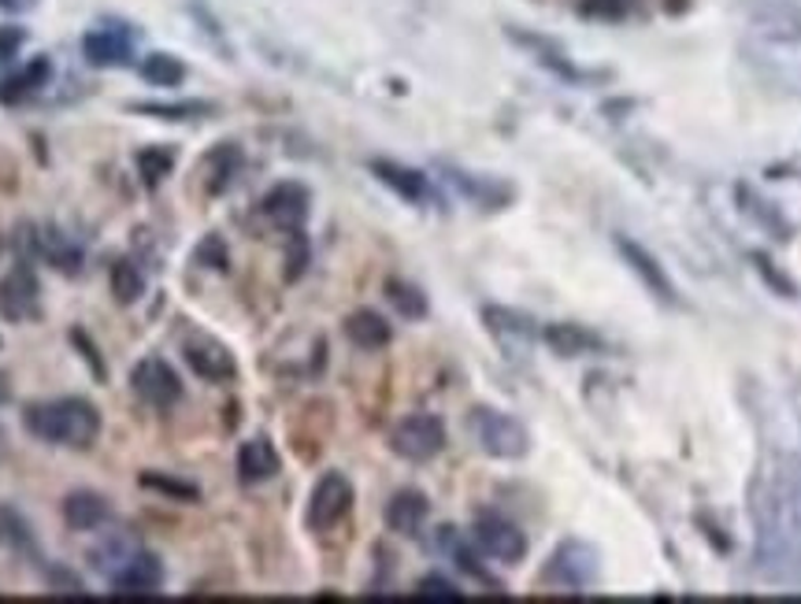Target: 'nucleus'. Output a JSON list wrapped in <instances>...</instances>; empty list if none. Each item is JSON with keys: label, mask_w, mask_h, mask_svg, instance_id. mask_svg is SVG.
Returning a JSON list of instances; mask_svg holds the SVG:
<instances>
[{"label": "nucleus", "mask_w": 801, "mask_h": 604, "mask_svg": "<svg viewBox=\"0 0 801 604\" xmlns=\"http://www.w3.org/2000/svg\"><path fill=\"white\" fill-rule=\"evenodd\" d=\"M416 597H423V601H461L464 593L456 590L446 575H423L420 586H416Z\"/></svg>", "instance_id": "nucleus-33"}, {"label": "nucleus", "mask_w": 801, "mask_h": 604, "mask_svg": "<svg viewBox=\"0 0 801 604\" xmlns=\"http://www.w3.org/2000/svg\"><path fill=\"white\" fill-rule=\"evenodd\" d=\"M41 312V286L30 267H15L12 275L0 278V319L26 323Z\"/></svg>", "instance_id": "nucleus-8"}, {"label": "nucleus", "mask_w": 801, "mask_h": 604, "mask_svg": "<svg viewBox=\"0 0 801 604\" xmlns=\"http://www.w3.org/2000/svg\"><path fill=\"white\" fill-rule=\"evenodd\" d=\"M26 430L45 445L60 449H93L101 438V412L86 397H57L26 408Z\"/></svg>", "instance_id": "nucleus-1"}, {"label": "nucleus", "mask_w": 801, "mask_h": 604, "mask_svg": "<svg viewBox=\"0 0 801 604\" xmlns=\"http://www.w3.org/2000/svg\"><path fill=\"white\" fill-rule=\"evenodd\" d=\"M112 519V504L104 493L97 490H75L64 498V523L75 534H89V530H101Z\"/></svg>", "instance_id": "nucleus-12"}, {"label": "nucleus", "mask_w": 801, "mask_h": 604, "mask_svg": "<svg viewBox=\"0 0 801 604\" xmlns=\"http://www.w3.org/2000/svg\"><path fill=\"white\" fill-rule=\"evenodd\" d=\"M346 338L360 349H383V345H390L393 330L375 309H360L346 319Z\"/></svg>", "instance_id": "nucleus-20"}, {"label": "nucleus", "mask_w": 801, "mask_h": 604, "mask_svg": "<svg viewBox=\"0 0 801 604\" xmlns=\"http://www.w3.org/2000/svg\"><path fill=\"white\" fill-rule=\"evenodd\" d=\"M542 341L556 356H593L601 353V338L579 323H549L542 327Z\"/></svg>", "instance_id": "nucleus-17"}, {"label": "nucleus", "mask_w": 801, "mask_h": 604, "mask_svg": "<svg viewBox=\"0 0 801 604\" xmlns=\"http://www.w3.org/2000/svg\"><path fill=\"white\" fill-rule=\"evenodd\" d=\"M130 112L138 115H152V119H167V123H186V119H201L204 112H212V104L204 101H178V104H130Z\"/></svg>", "instance_id": "nucleus-31"}, {"label": "nucleus", "mask_w": 801, "mask_h": 604, "mask_svg": "<svg viewBox=\"0 0 801 604\" xmlns=\"http://www.w3.org/2000/svg\"><path fill=\"white\" fill-rule=\"evenodd\" d=\"M616 249H619V256L627 260V267H631V272H635L638 278H642L646 290L656 293V297H661V301L675 304V286H672V278L664 275V267L656 264L650 252L638 246V241H627V238H616Z\"/></svg>", "instance_id": "nucleus-13"}, {"label": "nucleus", "mask_w": 801, "mask_h": 604, "mask_svg": "<svg viewBox=\"0 0 801 604\" xmlns=\"http://www.w3.org/2000/svg\"><path fill=\"white\" fill-rule=\"evenodd\" d=\"M427 516H430V504L420 490H401V493H393L390 504H386V527L401 538H416Z\"/></svg>", "instance_id": "nucleus-15"}, {"label": "nucleus", "mask_w": 801, "mask_h": 604, "mask_svg": "<svg viewBox=\"0 0 801 604\" xmlns=\"http://www.w3.org/2000/svg\"><path fill=\"white\" fill-rule=\"evenodd\" d=\"M138 75L157 89H178L186 83V63L178 56H171V52H149V56L138 63Z\"/></svg>", "instance_id": "nucleus-21"}, {"label": "nucleus", "mask_w": 801, "mask_h": 604, "mask_svg": "<svg viewBox=\"0 0 801 604\" xmlns=\"http://www.w3.org/2000/svg\"><path fill=\"white\" fill-rule=\"evenodd\" d=\"M160 586H164V564H160V556L141 549L112 579V593L115 597H152V593H160Z\"/></svg>", "instance_id": "nucleus-10"}, {"label": "nucleus", "mask_w": 801, "mask_h": 604, "mask_svg": "<svg viewBox=\"0 0 801 604\" xmlns=\"http://www.w3.org/2000/svg\"><path fill=\"white\" fill-rule=\"evenodd\" d=\"M138 553H141V545L134 542L130 534H112V538H104V542L97 545L93 553H89V564H93L97 575H104V579L112 582L115 575H120L123 567H127Z\"/></svg>", "instance_id": "nucleus-19"}, {"label": "nucleus", "mask_w": 801, "mask_h": 604, "mask_svg": "<svg viewBox=\"0 0 801 604\" xmlns=\"http://www.w3.org/2000/svg\"><path fill=\"white\" fill-rule=\"evenodd\" d=\"M138 482L146 486V490L160 493V498H171V501H186V504L201 501V486H193V482L178 479V475H164V471H141V475H138Z\"/></svg>", "instance_id": "nucleus-24"}, {"label": "nucleus", "mask_w": 801, "mask_h": 604, "mask_svg": "<svg viewBox=\"0 0 801 604\" xmlns=\"http://www.w3.org/2000/svg\"><path fill=\"white\" fill-rule=\"evenodd\" d=\"M758 267H761L764 278H768L772 286H779V293H783V297H790V293H794V286H790L787 278H779L776 272H772V267H768V260H764V256H758Z\"/></svg>", "instance_id": "nucleus-36"}, {"label": "nucleus", "mask_w": 801, "mask_h": 604, "mask_svg": "<svg viewBox=\"0 0 801 604\" xmlns=\"http://www.w3.org/2000/svg\"><path fill=\"white\" fill-rule=\"evenodd\" d=\"M197 264L212 267V272H227L230 256H227V246H223L220 234H209V238L197 246Z\"/></svg>", "instance_id": "nucleus-34"}, {"label": "nucleus", "mask_w": 801, "mask_h": 604, "mask_svg": "<svg viewBox=\"0 0 801 604\" xmlns=\"http://www.w3.org/2000/svg\"><path fill=\"white\" fill-rule=\"evenodd\" d=\"M0 401H8V386H4V375H0Z\"/></svg>", "instance_id": "nucleus-38"}, {"label": "nucleus", "mask_w": 801, "mask_h": 604, "mask_svg": "<svg viewBox=\"0 0 801 604\" xmlns=\"http://www.w3.org/2000/svg\"><path fill=\"white\" fill-rule=\"evenodd\" d=\"M438 549L453 556V564L461 567V571L472 575V579L490 582V575H486V567L479 564V556L472 553V545H464V538L456 534V527H442V530H438Z\"/></svg>", "instance_id": "nucleus-25"}, {"label": "nucleus", "mask_w": 801, "mask_h": 604, "mask_svg": "<svg viewBox=\"0 0 801 604\" xmlns=\"http://www.w3.org/2000/svg\"><path fill=\"white\" fill-rule=\"evenodd\" d=\"M38 249H41V256L49 260L52 267H60V272H67V275H71V272H78V264H83V252L71 246V241L60 238L57 230L38 234Z\"/></svg>", "instance_id": "nucleus-29"}, {"label": "nucleus", "mask_w": 801, "mask_h": 604, "mask_svg": "<svg viewBox=\"0 0 801 604\" xmlns=\"http://www.w3.org/2000/svg\"><path fill=\"white\" fill-rule=\"evenodd\" d=\"M472 538L486 556H493V561H501V564H520L527 556L524 530H520L516 523H509L505 516H493V512L475 519Z\"/></svg>", "instance_id": "nucleus-7"}, {"label": "nucleus", "mask_w": 801, "mask_h": 604, "mask_svg": "<svg viewBox=\"0 0 801 604\" xmlns=\"http://www.w3.org/2000/svg\"><path fill=\"white\" fill-rule=\"evenodd\" d=\"M45 78H49V60H34L23 75H15L12 83H8L12 89H4V101H15V97H23V93H34L38 86H45Z\"/></svg>", "instance_id": "nucleus-32"}, {"label": "nucleus", "mask_w": 801, "mask_h": 604, "mask_svg": "<svg viewBox=\"0 0 801 604\" xmlns=\"http://www.w3.org/2000/svg\"><path fill=\"white\" fill-rule=\"evenodd\" d=\"M372 175L379 178L383 186H390L398 197H404V201H412V204H420V201H427V197H430L427 175H420L416 167L393 164V160H372Z\"/></svg>", "instance_id": "nucleus-16"}, {"label": "nucleus", "mask_w": 801, "mask_h": 604, "mask_svg": "<svg viewBox=\"0 0 801 604\" xmlns=\"http://www.w3.org/2000/svg\"><path fill=\"white\" fill-rule=\"evenodd\" d=\"M108 286L120 304H138L146 293V275L134 267V260H115L112 272H108Z\"/></svg>", "instance_id": "nucleus-23"}, {"label": "nucleus", "mask_w": 801, "mask_h": 604, "mask_svg": "<svg viewBox=\"0 0 801 604\" xmlns=\"http://www.w3.org/2000/svg\"><path fill=\"white\" fill-rule=\"evenodd\" d=\"M130 390L138 401H146L149 408H171L183 397V382H178L175 367L160 356H146L141 364H134L130 372Z\"/></svg>", "instance_id": "nucleus-6"}, {"label": "nucleus", "mask_w": 801, "mask_h": 604, "mask_svg": "<svg viewBox=\"0 0 801 604\" xmlns=\"http://www.w3.org/2000/svg\"><path fill=\"white\" fill-rule=\"evenodd\" d=\"M83 56L93 67H123L130 60V38H123L120 30H89L83 38Z\"/></svg>", "instance_id": "nucleus-18"}, {"label": "nucleus", "mask_w": 801, "mask_h": 604, "mask_svg": "<svg viewBox=\"0 0 801 604\" xmlns=\"http://www.w3.org/2000/svg\"><path fill=\"white\" fill-rule=\"evenodd\" d=\"M0 542H4L12 553H26L34 556L38 553V545H34V534H30V523H26L15 508H0Z\"/></svg>", "instance_id": "nucleus-26"}, {"label": "nucleus", "mask_w": 801, "mask_h": 604, "mask_svg": "<svg viewBox=\"0 0 801 604\" xmlns=\"http://www.w3.org/2000/svg\"><path fill=\"white\" fill-rule=\"evenodd\" d=\"M264 215L283 230H301V223L309 219V189L301 183H278L264 197Z\"/></svg>", "instance_id": "nucleus-11"}, {"label": "nucleus", "mask_w": 801, "mask_h": 604, "mask_svg": "<svg viewBox=\"0 0 801 604\" xmlns=\"http://www.w3.org/2000/svg\"><path fill=\"white\" fill-rule=\"evenodd\" d=\"M467 427H472L483 453L493 460H520V456H527V449H530V435L524 423L516 416H505V412H498V408H475Z\"/></svg>", "instance_id": "nucleus-2"}, {"label": "nucleus", "mask_w": 801, "mask_h": 604, "mask_svg": "<svg viewBox=\"0 0 801 604\" xmlns=\"http://www.w3.org/2000/svg\"><path fill=\"white\" fill-rule=\"evenodd\" d=\"M278 467H283V460H278L275 445L267 438L241 441V449H238V479L246 486H260V482L275 479Z\"/></svg>", "instance_id": "nucleus-14"}, {"label": "nucleus", "mask_w": 801, "mask_h": 604, "mask_svg": "<svg viewBox=\"0 0 801 604\" xmlns=\"http://www.w3.org/2000/svg\"><path fill=\"white\" fill-rule=\"evenodd\" d=\"M546 575H549V579H553V582H561V586L583 590V586H590L593 579H598V553H593L590 545L564 542L553 556H549Z\"/></svg>", "instance_id": "nucleus-9"}, {"label": "nucleus", "mask_w": 801, "mask_h": 604, "mask_svg": "<svg viewBox=\"0 0 801 604\" xmlns=\"http://www.w3.org/2000/svg\"><path fill=\"white\" fill-rule=\"evenodd\" d=\"M183 360L190 364V372L197 378H204V382L212 386H223V382H234L238 378V360L223 341L209 338V334H193V338L183 341Z\"/></svg>", "instance_id": "nucleus-5"}, {"label": "nucleus", "mask_w": 801, "mask_h": 604, "mask_svg": "<svg viewBox=\"0 0 801 604\" xmlns=\"http://www.w3.org/2000/svg\"><path fill=\"white\" fill-rule=\"evenodd\" d=\"M20 8V0H0V12H15Z\"/></svg>", "instance_id": "nucleus-37"}, {"label": "nucleus", "mask_w": 801, "mask_h": 604, "mask_svg": "<svg viewBox=\"0 0 801 604\" xmlns=\"http://www.w3.org/2000/svg\"><path fill=\"white\" fill-rule=\"evenodd\" d=\"M238 167H241V152L234 149L230 141H223L220 149H212L209 156H204V171L212 175V183H209L212 193H220V189L234 178V171H238Z\"/></svg>", "instance_id": "nucleus-30"}, {"label": "nucleus", "mask_w": 801, "mask_h": 604, "mask_svg": "<svg viewBox=\"0 0 801 604\" xmlns=\"http://www.w3.org/2000/svg\"><path fill=\"white\" fill-rule=\"evenodd\" d=\"M386 301H390L404 319H423V315H427V297L420 293V286L404 282V278H386Z\"/></svg>", "instance_id": "nucleus-27"}, {"label": "nucleus", "mask_w": 801, "mask_h": 604, "mask_svg": "<svg viewBox=\"0 0 801 604\" xmlns=\"http://www.w3.org/2000/svg\"><path fill=\"white\" fill-rule=\"evenodd\" d=\"M483 319H486V327L498 334L501 341H530L538 334L535 323H530L527 315H520V312H512V309H498V304H486Z\"/></svg>", "instance_id": "nucleus-22"}, {"label": "nucleus", "mask_w": 801, "mask_h": 604, "mask_svg": "<svg viewBox=\"0 0 801 604\" xmlns=\"http://www.w3.org/2000/svg\"><path fill=\"white\" fill-rule=\"evenodd\" d=\"M134 164H138V175L146 178V186H160L164 178L175 171V149L167 146H146L134 156Z\"/></svg>", "instance_id": "nucleus-28"}, {"label": "nucleus", "mask_w": 801, "mask_h": 604, "mask_svg": "<svg viewBox=\"0 0 801 604\" xmlns=\"http://www.w3.org/2000/svg\"><path fill=\"white\" fill-rule=\"evenodd\" d=\"M390 449L409 464H427L446 449V423L430 412H416L404 416L398 427L390 430Z\"/></svg>", "instance_id": "nucleus-3"}, {"label": "nucleus", "mask_w": 801, "mask_h": 604, "mask_svg": "<svg viewBox=\"0 0 801 604\" xmlns=\"http://www.w3.org/2000/svg\"><path fill=\"white\" fill-rule=\"evenodd\" d=\"M23 41H26L23 26H0V60H12Z\"/></svg>", "instance_id": "nucleus-35"}, {"label": "nucleus", "mask_w": 801, "mask_h": 604, "mask_svg": "<svg viewBox=\"0 0 801 604\" xmlns=\"http://www.w3.org/2000/svg\"><path fill=\"white\" fill-rule=\"evenodd\" d=\"M349 508H353V482L341 471H327L316 486H312L304 523H309V530L323 534V530L338 527V523L349 516Z\"/></svg>", "instance_id": "nucleus-4"}]
</instances>
